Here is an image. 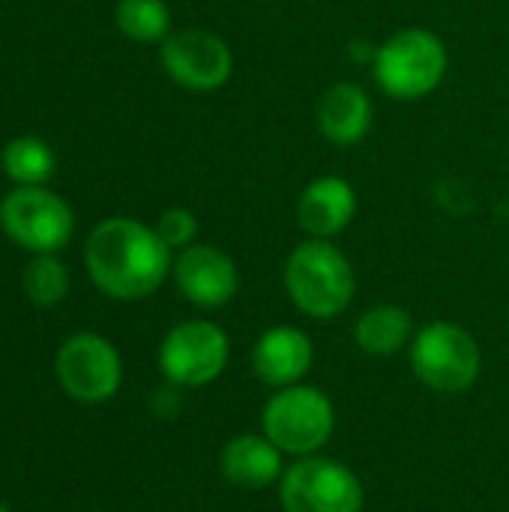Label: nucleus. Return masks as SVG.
<instances>
[{
	"label": "nucleus",
	"instance_id": "nucleus-17",
	"mask_svg": "<svg viewBox=\"0 0 509 512\" xmlns=\"http://www.w3.org/2000/svg\"><path fill=\"white\" fill-rule=\"evenodd\" d=\"M117 30L132 42H165L171 36V9L165 0H117Z\"/></svg>",
	"mask_w": 509,
	"mask_h": 512
},
{
	"label": "nucleus",
	"instance_id": "nucleus-18",
	"mask_svg": "<svg viewBox=\"0 0 509 512\" xmlns=\"http://www.w3.org/2000/svg\"><path fill=\"white\" fill-rule=\"evenodd\" d=\"M54 165V150L36 135H21L3 150V171L18 186H42L54 174Z\"/></svg>",
	"mask_w": 509,
	"mask_h": 512
},
{
	"label": "nucleus",
	"instance_id": "nucleus-7",
	"mask_svg": "<svg viewBox=\"0 0 509 512\" xmlns=\"http://www.w3.org/2000/svg\"><path fill=\"white\" fill-rule=\"evenodd\" d=\"M285 512H363L366 492L360 477L327 456H303L279 480Z\"/></svg>",
	"mask_w": 509,
	"mask_h": 512
},
{
	"label": "nucleus",
	"instance_id": "nucleus-15",
	"mask_svg": "<svg viewBox=\"0 0 509 512\" xmlns=\"http://www.w3.org/2000/svg\"><path fill=\"white\" fill-rule=\"evenodd\" d=\"M222 477L237 489H267L285 474V453L261 435H234L219 456Z\"/></svg>",
	"mask_w": 509,
	"mask_h": 512
},
{
	"label": "nucleus",
	"instance_id": "nucleus-20",
	"mask_svg": "<svg viewBox=\"0 0 509 512\" xmlns=\"http://www.w3.org/2000/svg\"><path fill=\"white\" fill-rule=\"evenodd\" d=\"M156 234L165 240L171 252H183L186 246L198 243V216L189 207H168L156 219Z\"/></svg>",
	"mask_w": 509,
	"mask_h": 512
},
{
	"label": "nucleus",
	"instance_id": "nucleus-16",
	"mask_svg": "<svg viewBox=\"0 0 509 512\" xmlns=\"http://www.w3.org/2000/svg\"><path fill=\"white\" fill-rule=\"evenodd\" d=\"M414 318L399 303H375L354 324V342L369 357H393L414 339Z\"/></svg>",
	"mask_w": 509,
	"mask_h": 512
},
{
	"label": "nucleus",
	"instance_id": "nucleus-13",
	"mask_svg": "<svg viewBox=\"0 0 509 512\" xmlns=\"http://www.w3.org/2000/svg\"><path fill=\"white\" fill-rule=\"evenodd\" d=\"M360 198L351 180L339 174H324L306 183L297 198V225L306 237L333 240L339 237L357 216Z\"/></svg>",
	"mask_w": 509,
	"mask_h": 512
},
{
	"label": "nucleus",
	"instance_id": "nucleus-9",
	"mask_svg": "<svg viewBox=\"0 0 509 512\" xmlns=\"http://www.w3.org/2000/svg\"><path fill=\"white\" fill-rule=\"evenodd\" d=\"M0 228L15 246L33 255H54L72 240L75 213L42 186H18L0 201Z\"/></svg>",
	"mask_w": 509,
	"mask_h": 512
},
{
	"label": "nucleus",
	"instance_id": "nucleus-8",
	"mask_svg": "<svg viewBox=\"0 0 509 512\" xmlns=\"http://www.w3.org/2000/svg\"><path fill=\"white\" fill-rule=\"evenodd\" d=\"M54 378L78 405H105L120 393L123 360L99 333H75L54 354Z\"/></svg>",
	"mask_w": 509,
	"mask_h": 512
},
{
	"label": "nucleus",
	"instance_id": "nucleus-22",
	"mask_svg": "<svg viewBox=\"0 0 509 512\" xmlns=\"http://www.w3.org/2000/svg\"><path fill=\"white\" fill-rule=\"evenodd\" d=\"M0 168H3V153H0Z\"/></svg>",
	"mask_w": 509,
	"mask_h": 512
},
{
	"label": "nucleus",
	"instance_id": "nucleus-14",
	"mask_svg": "<svg viewBox=\"0 0 509 512\" xmlns=\"http://www.w3.org/2000/svg\"><path fill=\"white\" fill-rule=\"evenodd\" d=\"M375 120V105L369 93L354 81H339L324 90L315 108V123L324 141L333 147H354L360 144Z\"/></svg>",
	"mask_w": 509,
	"mask_h": 512
},
{
	"label": "nucleus",
	"instance_id": "nucleus-19",
	"mask_svg": "<svg viewBox=\"0 0 509 512\" xmlns=\"http://www.w3.org/2000/svg\"><path fill=\"white\" fill-rule=\"evenodd\" d=\"M21 285L33 306L51 309L69 294V270L54 255H33L24 267Z\"/></svg>",
	"mask_w": 509,
	"mask_h": 512
},
{
	"label": "nucleus",
	"instance_id": "nucleus-11",
	"mask_svg": "<svg viewBox=\"0 0 509 512\" xmlns=\"http://www.w3.org/2000/svg\"><path fill=\"white\" fill-rule=\"evenodd\" d=\"M171 276L177 291L198 309H222L240 291L237 261L213 243H192L177 252Z\"/></svg>",
	"mask_w": 509,
	"mask_h": 512
},
{
	"label": "nucleus",
	"instance_id": "nucleus-4",
	"mask_svg": "<svg viewBox=\"0 0 509 512\" xmlns=\"http://www.w3.org/2000/svg\"><path fill=\"white\" fill-rule=\"evenodd\" d=\"M411 369L429 390L441 396L465 393L477 384L483 351L471 330L453 321H432L411 339Z\"/></svg>",
	"mask_w": 509,
	"mask_h": 512
},
{
	"label": "nucleus",
	"instance_id": "nucleus-10",
	"mask_svg": "<svg viewBox=\"0 0 509 512\" xmlns=\"http://www.w3.org/2000/svg\"><path fill=\"white\" fill-rule=\"evenodd\" d=\"M159 60L165 75L192 93L222 90L234 75L231 45L201 27L171 30V36L159 45Z\"/></svg>",
	"mask_w": 509,
	"mask_h": 512
},
{
	"label": "nucleus",
	"instance_id": "nucleus-5",
	"mask_svg": "<svg viewBox=\"0 0 509 512\" xmlns=\"http://www.w3.org/2000/svg\"><path fill=\"white\" fill-rule=\"evenodd\" d=\"M336 429V408L330 396L309 384L276 390L261 411V432L285 456H315Z\"/></svg>",
	"mask_w": 509,
	"mask_h": 512
},
{
	"label": "nucleus",
	"instance_id": "nucleus-2",
	"mask_svg": "<svg viewBox=\"0 0 509 512\" xmlns=\"http://www.w3.org/2000/svg\"><path fill=\"white\" fill-rule=\"evenodd\" d=\"M285 294L303 312L315 321H330L348 312L357 294V273L348 255L333 240H315L306 237L291 249L282 270Z\"/></svg>",
	"mask_w": 509,
	"mask_h": 512
},
{
	"label": "nucleus",
	"instance_id": "nucleus-3",
	"mask_svg": "<svg viewBox=\"0 0 509 512\" xmlns=\"http://www.w3.org/2000/svg\"><path fill=\"white\" fill-rule=\"evenodd\" d=\"M450 69L447 42L429 27H402L387 36L372 57V75L393 102H420L432 96Z\"/></svg>",
	"mask_w": 509,
	"mask_h": 512
},
{
	"label": "nucleus",
	"instance_id": "nucleus-1",
	"mask_svg": "<svg viewBox=\"0 0 509 512\" xmlns=\"http://www.w3.org/2000/svg\"><path fill=\"white\" fill-rule=\"evenodd\" d=\"M84 264L105 297L135 303L153 297L165 285L174 267V252L153 225L129 216H111L90 231Z\"/></svg>",
	"mask_w": 509,
	"mask_h": 512
},
{
	"label": "nucleus",
	"instance_id": "nucleus-21",
	"mask_svg": "<svg viewBox=\"0 0 509 512\" xmlns=\"http://www.w3.org/2000/svg\"><path fill=\"white\" fill-rule=\"evenodd\" d=\"M0 512H12V510H9V507H6V504H0Z\"/></svg>",
	"mask_w": 509,
	"mask_h": 512
},
{
	"label": "nucleus",
	"instance_id": "nucleus-6",
	"mask_svg": "<svg viewBox=\"0 0 509 512\" xmlns=\"http://www.w3.org/2000/svg\"><path fill=\"white\" fill-rule=\"evenodd\" d=\"M228 357V333L207 318H189L165 333L159 345V372L171 387L198 390L213 384L225 372Z\"/></svg>",
	"mask_w": 509,
	"mask_h": 512
},
{
	"label": "nucleus",
	"instance_id": "nucleus-12",
	"mask_svg": "<svg viewBox=\"0 0 509 512\" xmlns=\"http://www.w3.org/2000/svg\"><path fill=\"white\" fill-rule=\"evenodd\" d=\"M315 363V345L306 330L279 324L258 336L252 348V372L264 387L285 390L303 384Z\"/></svg>",
	"mask_w": 509,
	"mask_h": 512
}]
</instances>
